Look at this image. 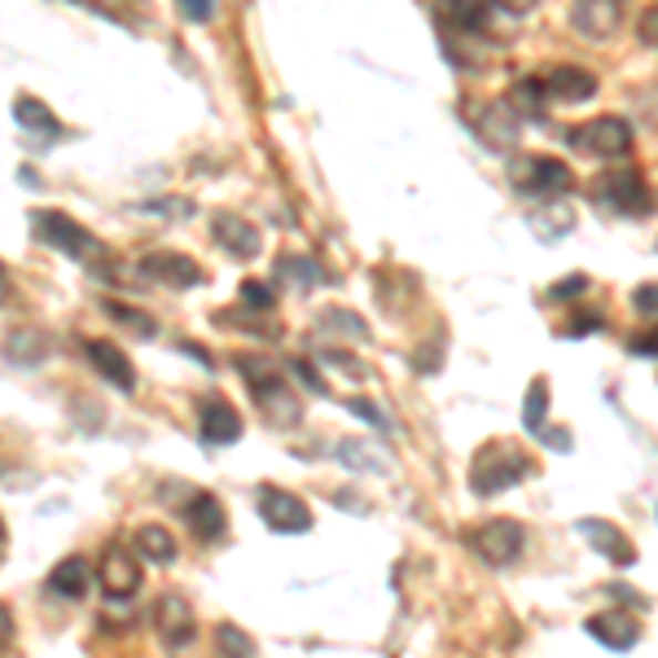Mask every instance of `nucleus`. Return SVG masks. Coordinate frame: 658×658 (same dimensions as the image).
I'll return each mask as SVG.
<instances>
[{
	"label": "nucleus",
	"instance_id": "obj_1",
	"mask_svg": "<svg viewBox=\"0 0 658 658\" xmlns=\"http://www.w3.org/2000/svg\"><path fill=\"white\" fill-rule=\"evenodd\" d=\"M237 364H241V373H246V382H250V391H255V400H259V409H264V418H268L273 426L286 431V426H295V422L304 418L299 395L290 391L286 373H281L273 360H250V356H241Z\"/></svg>",
	"mask_w": 658,
	"mask_h": 658
},
{
	"label": "nucleus",
	"instance_id": "obj_2",
	"mask_svg": "<svg viewBox=\"0 0 658 658\" xmlns=\"http://www.w3.org/2000/svg\"><path fill=\"white\" fill-rule=\"evenodd\" d=\"M532 470H536V461L523 448H514V443H487V448H479V456L470 465V487L479 496H501L514 483H523Z\"/></svg>",
	"mask_w": 658,
	"mask_h": 658
},
{
	"label": "nucleus",
	"instance_id": "obj_3",
	"mask_svg": "<svg viewBox=\"0 0 658 658\" xmlns=\"http://www.w3.org/2000/svg\"><path fill=\"white\" fill-rule=\"evenodd\" d=\"M31 224H35V237L62 255H71L75 264H97L106 259V241L97 233H89L80 219H71L66 212H31Z\"/></svg>",
	"mask_w": 658,
	"mask_h": 658
},
{
	"label": "nucleus",
	"instance_id": "obj_4",
	"mask_svg": "<svg viewBox=\"0 0 658 658\" xmlns=\"http://www.w3.org/2000/svg\"><path fill=\"white\" fill-rule=\"evenodd\" d=\"M510 185L523 198H562V194L575 189V172L562 158L518 154V158H510Z\"/></svg>",
	"mask_w": 658,
	"mask_h": 658
},
{
	"label": "nucleus",
	"instance_id": "obj_5",
	"mask_svg": "<svg viewBox=\"0 0 658 658\" xmlns=\"http://www.w3.org/2000/svg\"><path fill=\"white\" fill-rule=\"evenodd\" d=\"M566 145L588 154V158H624L633 150V127L619 114H602V119H588V123L570 127Z\"/></svg>",
	"mask_w": 658,
	"mask_h": 658
},
{
	"label": "nucleus",
	"instance_id": "obj_6",
	"mask_svg": "<svg viewBox=\"0 0 658 658\" xmlns=\"http://www.w3.org/2000/svg\"><path fill=\"white\" fill-rule=\"evenodd\" d=\"M255 505H259V518H264L277 536H304V532H312V510H308L295 492H286V487L264 483V487L255 492Z\"/></svg>",
	"mask_w": 658,
	"mask_h": 658
},
{
	"label": "nucleus",
	"instance_id": "obj_7",
	"mask_svg": "<svg viewBox=\"0 0 658 658\" xmlns=\"http://www.w3.org/2000/svg\"><path fill=\"white\" fill-rule=\"evenodd\" d=\"M465 541H470V548H474L487 566H510V562L523 557L527 532H523V523H514V518H492V523L474 527Z\"/></svg>",
	"mask_w": 658,
	"mask_h": 658
},
{
	"label": "nucleus",
	"instance_id": "obj_8",
	"mask_svg": "<svg viewBox=\"0 0 658 658\" xmlns=\"http://www.w3.org/2000/svg\"><path fill=\"white\" fill-rule=\"evenodd\" d=\"M597 203L619 216H650V185L637 167H619L597 181Z\"/></svg>",
	"mask_w": 658,
	"mask_h": 658
},
{
	"label": "nucleus",
	"instance_id": "obj_9",
	"mask_svg": "<svg viewBox=\"0 0 658 658\" xmlns=\"http://www.w3.org/2000/svg\"><path fill=\"white\" fill-rule=\"evenodd\" d=\"M465 114H470V127H474L492 150H510V145L518 141V132H523V119L510 110V102H505V106H501V102H470Z\"/></svg>",
	"mask_w": 658,
	"mask_h": 658
},
{
	"label": "nucleus",
	"instance_id": "obj_10",
	"mask_svg": "<svg viewBox=\"0 0 658 658\" xmlns=\"http://www.w3.org/2000/svg\"><path fill=\"white\" fill-rule=\"evenodd\" d=\"M154 633L167 650H185L194 637H198V619L189 610V602L181 593H167L158 597V610H154Z\"/></svg>",
	"mask_w": 658,
	"mask_h": 658
},
{
	"label": "nucleus",
	"instance_id": "obj_11",
	"mask_svg": "<svg viewBox=\"0 0 658 658\" xmlns=\"http://www.w3.org/2000/svg\"><path fill=\"white\" fill-rule=\"evenodd\" d=\"M102 588L110 602H127L141 593V562L127 545H110L102 553Z\"/></svg>",
	"mask_w": 658,
	"mask_h": 658
},
{
	"label": "nucleus",
	"instance_id": "obj_12",
	"mask_svg": "<svg viewBox=\"0 0 658 658\" xmlns=\"http://www.w3.org/2000/svg\"><path fill=\"white\" fill-rule=\"evenodd\" d=\"M141 273L158 286H172V290H194L207 281V273L189 259V255H176V250H158V255H145L141 259Z\"/></svg>",
	"mask_w": 658,
	"mask_h": 658
},
{
	"label": "nucleus",
	"instance_id": "obj_13",
	"mask_svg": "<svg viewBox=\"0 0 658 658\" xmlns=\"http://www.w3.org/2000/svg\"><path fill=\"white\" fill-rule=\"evenodd\" d=\"M624 22V0H570V27L584 40H610Z\"/></svg>",
	"mask_w": 658,
	"mask_h": 658
},
{
	"label": "nucleus",
	"instance_id": "obj_14",
	"mask_svg": "<svg viewBox=\"0 0 658 658\" xmlns=\"http://www.w3.org/2000/svg\"><path fill=\"white\" fill-rule=\"evenodd\" d=\"M541 84H545V97L562 102V106H584L602 89L597 75L584 71V66H557V71H548V80H541Z\"/></svg>",
	"mask_w": 658,
	"mask_h": 658
},
{
	"label": "nucleus",
	"instance_id": "obj_15",
	"mask_svg": "<svg viewBox=\"0 0 658 658\" xmlns=\"http://www.w3.org/2000/svg\"><path fill=\"white\" fill-rule=\"evenodd\" d=\"M212 237H216L233 259H255V255H259V246H264L259 228H255L250 219L233 216V212H219V216L212 219Z\"/></svg>",
	"mask_w": 658,
	"mask_h": 658
},
{
	"label": "nucleus",
	"instance_id": "obj_16",
	"mask_svg": "<svg viewBox=\"0 0 658 658\" xmlns=\"http://www.w3.org/2000/svg\"><path fill=\"white\" fill-rule=\"evenodd\" d=\"M492 13L496 4L492 0H435V18L452 31H465V35H479L492 27Z\"/></svg>",
	"mask_w": 658,
	"mask_h": 658
},
{
	"label": "nucleus",
	"instance_id": "obj_17",
	"mask_svg": "<svg viewBox=\"0 0 658 658\" xmlns=\"http://www.w3.org/2000/svg\"><path fill=\"white\" fill-rule=\"evenodd\" d=\"M584 628H588V637H597V641L610 646V650H633V646L641 641V624H637V615H628V610L593 615Z\"/></svg>",
	"mask_w": 658,
	"mask_h": 658
},
{
	"label": "nucleus",
	"instance_id": "obj_18",
	"mask_svg": "<svg viewBox=\"0 0 658 658\" xmlns=\"http://www.w3.org/2000/svg\"><path fill=\"white\" fill-rule=\"evenodd\" d=\"M181 514H185V527L194 532V541H203V545H216L219 536H224V527H228L224 505H219L212 492H198L189 505H181Z\"/></svg>",
	"mask_w": 658,
	"mask_h": 658
},
{
	"label": "nucleus",
	"instance_id": "obj_19",
	"mask_svg": "<svg viewBox=\"0 0 658 658\" xmlns=\"http://www.w3.org/2000/svg\"><path fill=\"white\" fill-rule=\"evenodd\" d=\"M84 351H89V364H93L106 382H114L119 391H136V369H132V360H127L114 342H106V338H93Z\"/></svg>",
	"mask_w": 658,
	"mask_h": 658
},
{
	"label": "nucleus",
	"instance_id": "obj_20",
	"mask_svg": "<svg viewBox=\"0 0 658 658\" xmlns=\"http://www.w3.org/2000/svg\"><path fill=\"white\" fill-rule=\"evenodd\" d=\"M579 536H588V545L597 548V553H606L615 566H633L637 562V545L619 527H610L602 518H579Z\"/></svg>",
	"mask_w": 658,
	"mask_h": 658
},
{
	"label": "nucleus",
	"instance_id": "obj_21",
	"mask_svg": "<svg viewBox=\"0 0 658 658\" xmlns=\"http://www.w3.org/2000/svg\"><path fill=\"white\" fill-rule=\"evenodd\" d=\"M198 422H203V439L207 443H237L241 439V413L228 404V400H207L203 404V413H198Z\"/></svg>",
	"mask_w": 658,
	"mask_h": 658
},
{
	"label": "nucleus",
	"instance_id": "obj_22",
	"mask_svg": "<svg viewBox=\"0 0 658 658\" xmlns=\"http://www.w3.org/2000/svg\"><path fill=\"white\" fill-rule=\"evenodd\" d=\"M89 584H93V570H89V562H84L80 553L62 557V562L49 570V588H53L58 597H66V602H80V597L89 593Z\"/></svg>",
	"mask_w": 658,
	"mask_h": 658
},
{
	"label": "nucleus",
	"instance_id": "obj_23",
	"mask_svg": "<svg viewBox=\"0 0 658 658\" xmlns=\"http://www.w3.org/2000/svg\"><path fill=\"white\" fill-rule=\"evenodd\" d=\"M136 553L145 557V562H154V566H167V562H176V553L181 545L172 541V532L167 527H158V523H145V527H136Z\"/></svg>",
	"mask_w": 658,
	"mask_h": 658
},
{
	"label": "nucleus",
	"instance_id": "obj_24",
	"mask_svg": "<svg viewBox=\"0 0 658 658\" xmlns=\"http://www.w3.org/2000/svg\"><path fill=\"white\" fill-rule=\"evenodd\" d=\"M44 351H49V338H44L40 329H13V333L4 338V356H9L13 364H22V369L40 364Z\"/></svg>",
	"mask_w": 658,
	"mask_h": 658
},
{
	"label": "nucleus",
	"instance_id": "obj_25",
	"mask_svg": "<svg viewBox=\"0 0 658 658\" xmlns=\"http://www.w3.org/2000/svg\"><path fill=\"white\" fill-rule=\"evenodd\" d=\"M510 110L527 123V119H545V84L541 80H518L514 84V93H510Z\"/></svg>",
	"mask_w": 658,
	"mask_h": 658
},
{
	"label": "nucleus",
	"instance_id": "obj_26",
	"mask_svg": "<svg viewBox=\"0 0 658 658\" xmlns=\"http://www.w3.org/2000/svg\"><path fill=\"white\" fill-rule=\"evenodd\" d=\"M13 119H18V127H27V132H49V136L62 132L58 119H53V110L44 106L40 97H18V102H13Z\"/></svg>",
	"mask_w": 658,
	"mask_h": 658
},
{
	"label": "nucleus",
	"instance_id": "obj_27",
	"mask_svg": "<svg viewBox=\"0 0 658 658\" xmlns=\"http://www.w3.org/2000/svg\"><path fill=\"white\" fill-rule=\"evenodd\" d=\"M338 456H342L351 470H364V474H387V456H382V452H373L369 443H356V439H347V443L338 448Z\"/></svg>",
	"mask_w": 658,
	"mask_h": 658
},
{
	"label": "nucleus",
	"instance_id": "obj_28",
	"mask_svg": "<svg viewBox=\"0 0 658 658\" xmlns=\"http://www.w3.org/2000/svg\"><path fill=\"white\" fill-rule=\"evenodd\" d=\"M545 418H548V382L545 378H536L532 387H527V409H523V426L536 435V431H545Z\"/></svg>",
	"mask_w": 658,
	"mask_h": 658
},
{
	"label": "nucleus",
	"instance_id": "obj_29",
	"mask_svg": "<svg viewBox=\"0 0 658 658\" xmlns=\"http://www.w3.org/2000/svg\"><path fill=\"white\" fill-rule=\"evenodd\" d=\"M321 326H333L342 338H351V342H373V333H369V326L356 317V312H347V308H329V312H321Z\"/></svg>",
	"mask_w": 658,
	"mask_h": 658
},
{
	"label": "nucleus",
	"instance_id": "obj_30",
	"mask_svg": "<svg viewBox=\"0 0 658 658\" xmlns=\"http://www.w3.org/2000/svg\"><path fill=\"white\" fill-rule=\"evenodd\" d=\"M216 646H219V658H259L255 655V641L237 628V624H219L216 628Z\"/></svg>",
	"mask_w": 658,
	"mask_h": 658
},
{
	"label": "nucleus",
	"instance_id": "obj_31",
	"mask_svg": "<svg viewBox=\"0 0 658 658\" xmlns=\"http://www.w3.org/2000/svg\"><path fill=\"white\" fill-rule=\"evenodd\" d=\"M106 312L119 321V326H127L136 338H154L158 326H154V317H145V312H136V308H127V304H106Z\"/></svg>",
	"mask_w": 658,
	"mask_h": 658
},
{
	"label": "nucleus",
	"instance_id": "obj_32",
	"mask_svg": "<svg viewBox=\"0 0 658 658\" xmlns=\"http://www.w3.org/2000/svg\"><path fill=\"white\" fill-rule=\"evenodd\" d=\"M532 228H536V233H541L545 241H557V237H566V233L575 228V216H570L566 207H557V212H545V216L536 219Z\"/></svg>",
	"mask_w": 658,
	"mask_h": 658
},
{
	"label": "nucleus",
	"instance_id": "obj_33",
	"mask_svg": "<svg viewBox=\"0 0 658 658\" xmlns=\"http://www.w3.org/2000/svg\"><path fill=\"white\" fill-rule=\"evenodd\" d=\"M281 273H286L290 281H299V286H312V281H321V268H317L308 255H286V259H281Z\"/></svg>",
	"mask_w": 658,
	"mask_h": 658
},
{
	"label": "nucleus",
	"instance_id": "obj_34",
	"mask_svg": "<svg viewBox=\"0 0 658 658\" xmlns=\"http://www.w3.org/2000/svg\"><path fill=\"white\" fill-rule=\"evenodd\" d=\"M241 304L246 308H259V312H273L277 308V295L264 281H241Z\"/></svg>",
	"mask_w": 658,
	"mask_h": 658
},
{
	"label": "nucleus",
	"instance_id": "obj_35",
	"mask_svg": "<svg viewBox=\"0 0 658 658\" xmlns=\"http://www.w3.org/2000/svg\"><path fill=\"white\" fill-rule=\"evenodd\" d=\"M602 326H606V317H602V312H579V317H570V321H566L562 333H566V338H584V333H597Z\"/></svg>",
	"mask_w": 658,
	"mask_h": 658
},
{
	"label": "nucleus",
	"instance_id": "obj_36",
	"mask_svg": "<svg viewBox=\"0 0 658 658\" xmlns=\"http://www.w3.org/2000/svg\"><path fill=\"white\" fill-rule=\"evenodd\" d=\"M579 290H588V277H566V281H557V286L548 290V299L566 304V299H579Z\"/></svg>",
	"mask_w": 658,
	"mask_h": 658
},
{
	"label": "nucleus",
	"instance_id": "obj_37",
	"mask_svg": "<svg viewBox=\"0 0 658 658\" xmlns=\"http://www.w3.org/2000/svg\"><path fill=\"white\" fill-rule=\"evenodd\" d=\"M321 364H333V369L347 373V378H364V369H356V360H351L347 351H321Z\"/></svg>",
	"mask_w": 658,
	"mask_h": 658
},
{
	"label": "nucleus",
	"instance_id": "obj_38",
	"mask_svg": "<svg viewBox=\"0 0 658 658\" xmlns=\"http://www.w3.org/2000/svg\"><path fill=\"white\" fill-rule=\"evenodd\" d=\"M181 13H185L189 22H212L216 0H181Z\"/></svg>",
	"mask_w": 658,
	"mask_h": 658
},
{
	"label": "nucleus",
	"instance_id": "obj_39",
	"mask_svg": "<svg viewBox=\"0 0 658 658\" xmlns=\"http://www.w3.org/2000/svg\"><path fill=\"white\" fill-rule=\"evenodd\" d=\"M347 409H351L356 418H364V422H373V426H387V413H382V409H373L369 400H347Z\"/></svg>",
	"mask_w": 658,
	"mask_h": 658
},
{
	"label": "nucleus",
	"instance_id": "obj_40",
	"mask_svg": "<svg viewBox=\"0 0 658 658\" xmlns=\"http://www.w3.org/2000/svg\"><path fill=\"white\" fill-rule=\"evenodd\" d=\"M141 212H172V216H194V203L181 198V203H141Z\"/></svg>",
	"mask_w": 658,
	"mask_h": 658
},
{
	"label": "nucleus",
	"instance_id": "obj_41",
	"mask_svg": "<svg viewBox=\"0 0 658 658\" xmlns=\"http://www.w3.org/2000/svg\"><path fill=\"white\" fill-rule=\"evenodd\" d=\"M633 308H637V312H646V317L655 321V286H650V281H646V286H637V295H633Z\"/></svg>",
	"mask_w": 658,
	"mask_h": 658
},
{
	"label": "nucleus",
	"instance_id": "obj_42",
	"mask_svg": "<svg viewBox=\"0 0 658 658\" xmlns=\"http://www.w3.org/2000/svg\"><path fill=\"white\" fill-rule=\"evenodd\" d=\"M290 369H295V373H299V378H304V382H308L312 391H321V395H326V382H321V378L312 373V364H308V360H290Z\"/></svg>",
	"mask_w": 658,
	"mask_h": 658
},
{
	"label": "nucleus",
	"instance_id": "obj_43",
	"mask_svg": "<svg viewBox=\"0 0 658 658\" xmlns=\"http://www.w3.org/2000/svg\"><path fill=\"white\" fill-rule=\"evenodd\" d=\"M536 439L548 443L553 452H570V435H566V431H536Z\"/></svg>",
	"mask_w": 658,
	"mask_h": 658
},
{
	"label": "nucleus",
	"instance_id": "obj_44",
	"mask_svg": "<svg viewBox=\"0 0 658 658\" xmlns=\"http://www.w3.org/2000/svg\"><path fill=\"white\" fill-rule=\"evenodd\" d=\"M501 13H514V18H523L527 9H536V0H492Z\"/></svg>",
	"mask_w": 658,
	"mask_h": 658
},
{
	"label": "nucleus",
	"instance_id": "obj_45",
	"mask_svg": "<svg viewBox=\"0 0 658 658\" xmlns=\"http://www.w3.org/2000/svg\"><path fill=\"white\" fill-rule=\"evenodd\" d=\"M13 641V615H9V606H0V650Z\"/></svg>",
	"mask_w": 658,
	"mask_h": 658
},
{
	"label": "nucleus",
	"instance_id": "obj_46",
	"mask_svg": "<svg viewBox=\"0 0 658 658\" xmlns=\"http://www.w3.org/2000/svg\"><path fill=\"white\" fill-rule=\"evenodd\" d=\"M658 9H646V18H641V35H646V49H655V18Z\"/></svg>",
	"mask_w": 658,
	"mask_h": 658
},
{
	"label": "nucleus",
	"instance_id": "obj_47",
	"mask_svg": "<svg viewBox=\"0 0 658 658\" xmlns=\"http://www.w3.org/2000/svg\"><path fill=\"white\" fill-rule=\"evenodd\" d=\"M633 351H637V356H646V360H655V333L637 338V342H633Z\"/></svg>",
	"mask_w": 658,
	"mask_h": 658
},
{
	"label": "nucleus",
	"instance_id": "obj_48",
	"mask_svg": "<svg viewBox=\"0 0 658 658\" xmlns=\"http://www.w3.org/2000/svg\"><path fill=\"white\" fill-rule=\"evenodd\" d=\"M13 295V281H9V273H4V264H0V304Z\"/></svg>",
	"mask_w": 658,
	"mask_h": 658
},
{
	"label": "nucleus",
	"instance_id": "obj_49",
	"mask_svg": "<svg viewBox=\"0 0 658 658\" xmlns=\"http://www.w3.org/2000/svg\"><path fill=\"white\" fill-rule=\"evenodd\" d=\"M0 545H4V523H0Z\"/></svg>",
	"mask_w": 658,
	"mask_h": 658
}]
</instances>
